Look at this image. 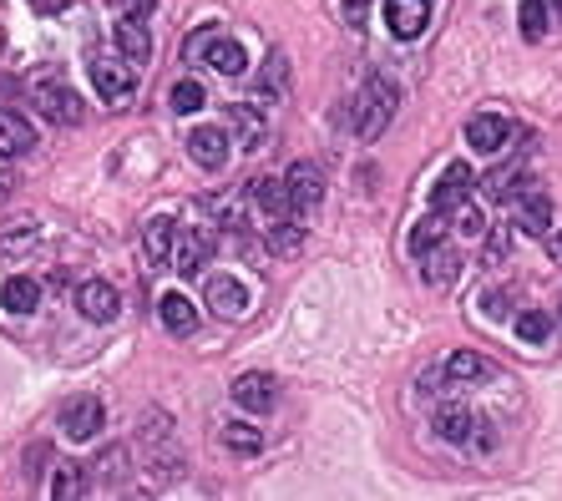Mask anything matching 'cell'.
<instances>
[{
  "label": "cell",
  "instance_id": "cell-13",
  "mask_svg": "<svg viewBox=\"0 0 562 501\" xmlns=\"http://www.w3.org/2000/svg\"><path fill=\"white\" fill-rule=\"evenodd\" d=\"M466 142H471L476 152H502V142H507V122H502L497 112H476V117L466 122Z\"/></svg>",
  "mask_w": 562,
  "mask_h": 501
},
{
  "label": "cell",
  "instance_id": "cell-31",
  "mask_svg": "<svg viewBox=\"0 0 562 501\" xmlns=\"http://www.w3.org/2000/svg\"><path fill=\"white\" fill-rule=\"evenodd\" d=\"M299 243H304V233L294 228V218H279V228L269 233V248H274V254H284V259H289V254H299Z\"/></svg>",
  "mask_w": 562,
  "mask_h": 501
},
{
  "label": "cell",
  "instance_id": "cell-26",
  "mask_svg": "<svg viewBox=\"0 0 562 501\" xmlns=\"http://www.w3.org/2000/svg\"><path fill=\"white\" fill-rule=\"evenodd\" d=\"M82 491H87V466L71 461V466L56 471V481H51V496H56V501H71V496H82Z\"/></svg>",
  "mask_w": 562,
  "mask_h": 501
},
{
  "label": "cell",
  "instance_id": "cell-10",
  "mask_svg": "<svg viewBox=\"0 0 562 501\" xmlns=\"http://www.w3.org/2000/svg\"><path fill=\"white\" fill-rule=\"evenodd\" d=\"M208 304H213L218 319H238L249 309V289L238 279H228V274H218V279H208Z\"/></svg>",
  "mask_w": 562,
  "mask_h": 501
},
{
  "label": "cell",
  "instance_id": "cell-12",
  "mask_svg": "<svg viewBox=\"0 0 562 501\" xmlns=\"http://www.w3.org/2000/svg\"><path fill=\"white\" fill-rule=\"evenodd\" d=\"M471 183H476V178H471V167H466V162H451L446 173H441V183L431 188V203L446 213V208H456L461 198H471Z\"/></svg>",
  "mask_w": 562,
  "mask_h": 501
},
{
  "label": "cell",
  "instance_id": "cell-34",
  "mask_svg": "<svg viewBox=\"0 0 562 501\" xmlns=\"http://www.w3.org/2000/svg\"><path fill=\"white\" fill-rule=\"evenodd\" d=\"M122 471H127V451H122V446H107V451L97 456V476H102V481H117Z\"/></svg>",
  "mask_w": 562,
  "mask_h": 501
},
{
  "label": "cell",
  "instance_id": "cell-38",
  "mask_svg": "<svg viewBox=\"0 0 562 501\" xmlns=\"http://www.w3.org/2000/svg\"><path fill=\"white\" fill-rule=\"evenodd\" d=\"M31 6H36L41 16H56V11H66V0H31Z\"/></svg>",
  "mask_w": 562,
  "mask_h": 501
},
{
  "label": "cell",
  "instance_id": "cell-6",
  "mask_svg": "<svg viewBox=\"0 0 562 501\" xmlns=\"http://www.w3.org/2000/svg\"><path fill=\"white\" fill-rule=\"evenodd\" d=\"M233 400L244 405V410H254V415H264V410H274V400H279V385H274V375H264V370H249V375H238V380H233Z\"/></svg>",
  "mask_w": 562,
  "mask_h": 501
},
{
  "label": "cell",
  "instance_id": "cell-4",
  "mask_svg": "<svg viewBox=\"0 0 562 501\" xmlns=\"http://www.w3.org/2000/svg\"><path fill=\"white\" fill-rule=\"evenodd\" d=\"M61 431H66V441H92V436L102 431V405H97L92 395L66 400V405H61Z\"/></svg>",
  "mask_w": 562,
  "mask_h": 501
},
{
  "label": "cell",
  "instance_id": "cell-23",
  "mask_svg": "<svg viewBox=\"0 0 562 501\" xmlns=\"http://www.w3.org/2000/svg\"><path fill=\"white\" fill-rule=\"evenodd\" d=\"M284 87H289V61H284V51H269V61L259 71V102L284 97Z\"/></svg>",
  "mask_w": 562,
  "mask_h": 501
},
{
  "label": "cell",
  "instance_id": "cell-1",
  "mask_svg": "<svg viewBox=\"0 0 562 501\" xmlns=\"http://www.w3.org/2000/svg\"><path fill=\"white\" fill-rule=\"evenodd\" d=\"M395 102H400V92L390 87V81H385V76H370L365 97L355 102V132H360V142H375V137L390 127V117H395Z\"/></svg>",
  "mask_w": 562,
  "mask_h": 501
},
{
  "label": "cell",
  "instance_id": "cell-5",
  "mask_svg": "<svg viewBox=\"0 0 562 501\" xmlns=\"http://www.w3.org/2000/svg\"><path fill=\"white\" fill-rule=\"evenodd\" d=\"M36 112H41V117H51L56 127H76V122H82V102H76V92L56 87V81L36 87Z\"/></svg>",
  "mask_w": 562,
  "mask_h": 501
},
{
  "label": "cell",
  "instance_id": "cell-41",
  "mask_svg": "<svg viewBox=\"0 0 562 501\" xmlns=\"http://www.w3.org/2000/svg\"><path fill=\"white\" fill-rule=\"evenodd\" d=\"M345 6H350V16H355V26H360V16H365V6H370V0H345Z\"/></svg>",
  "mask_w": 562,
  "mask_h": 501
},
{
  "label": "cell",
  "instance_id": "cell-33",
  "mask_svg": "<svg viewBox=\"0 0 562 501\" xmlns=\"http://www.w3.org/2000/svg\"><path fill=\"white\" fill-rule=\"evenodd\" d=\"M441 238H446V223H441V218H421L416 233H411V248H416V254H431Z\"/></svg>",
  "mask_w": 562,
  "mask_h": 501
},
{
  "label": "cell",
  "instance_id": "cell-32",
  "mask_svg": "<svg viewBox=\"0 0 562 501\" xmlns=\"http://www.w3.org/2000/svg\"><path fill=\"white\" fill-rule=\"evenodd\" d=\"M456 228H461L466 238H481V233H487V213H481L471 198H461V203H456Z\"/></svg>",
  "mask_w": 562,
  "mask_h": 501
},
{
  "label": "cell",
  "instance_id": "cell-18",
  "mask_svg": "<svg viewBox=\"0 0 562 501\" xmlns=\"http://www.w3.org/2000/svg\"><path fill=\"white\" fill-rule=\"evenodd\" d=\"M208 259H213V233H188L178 243V254H173V269L178 274H198Z\"/></svg>",
  "mask_w": 562,
  "mask_h": 501
},
{
  "label": "cell",
  "instance_id": "cell-20",
  "mask_svg": "<svg viewBox=\"0 0 562 501\" xmlns=\"http://www.w3.org/2000/svg\"><path fill=\"white\" fill-rule=\"evenodd\" d=\"M203 61H208L218 76H238V71L249 66V56H244V46H238V41H208Z\"/></svg>",
  "mask_w": 562,
  "mask_h": 501
},
{
  "label": "cell",
  "instance_id": "cell-37",
  "mask_svg": "<svg viewBox=\"0 0 562 501\" xmlns=\"http://www.w3.org/2000/svg\"><path fill=\"white\" fill-rule=\"evenodd\" d=\"M502 254H507V233H502V228H497V233H492V243H487V259H492V264H497V259H502Z\"/></svg>",
  "mask_w": 562,
  "mask_h": 501
},
{
  "label": "cell",
  "instance_id": "cell-43",
  "mask_svg": "<svg viewBox=\"0 0 562 501\" xmlns=\"http://www.w3.org/2000/svg\"><path fill=\"white\" fill-rule=\"evenodd\" d=\"M557 254H562V238H557Z\"/></svg>",
  "mask_w": 562,
  "mask_h": 501
},
{
  "label": "cell",
  "instance_id": "cell-29",
  "mask_svg": "<svg viewBox=\"0 0 562 501\" xmlns=\"http://www.w3.org/2000/svg\"><path fill=\"white\" fill-rule=\"evenodd\" d=\"M223 446H228V451H238V456H259L264 436H259L254 426H223Z\"/></svg>",
  "mask_w": 562,
  "mask_h": 501
},
{
  "label": "cell",
  "instance_id": "cell-42",
  "mask_svg": "<svg viewBox=\"0 0 562 501\" xmlns=\"http://www.w3.org/2000/svg\"><path fill=\"white\" fill-rule=\"evenodd\" d=\"M552 11H557V21H562V0H552Z\"/></svg>",
  "mask_w": 562,
  "mask_h": 501
},
{
  "label": "cell",
  "instance_id": "cell-35",
  "mask_svg": "<svg viewBox=\"0 0 562 501\" xmlns=\"http://www.w3.org/2000/svg\"><path fill=\"white\" fill-rule=\"evenodd\" d=\"M46 461H51V446H46V441H36V446L26 451V471H31V476H41V471H46Z\"/></svg>",
  "mask_w": 562,
  "mask_h": 501
},
{
  "label": "cell",
  "instance_id": "cell-22",
  "mask_svg": "<svg viewBox=\"0 0 562 501\" xmlns=\"http://www.w3.org/2000/svg\"><path fill=\"white\" fill-rule=\"evenodd\" d=\"M157 314H163V324H168L173 334H188V329L198 324V304H193V299H183V294H163Z\"/></svg>",
  "mask_w": 562,
  "mask_h": 501
},
{
  "label": "cell",
  "instance_id": "cell-25",
  "mask_svg": "<svg viewBox=\"0 0 562 501\" xmlns=\"http://www.w3.org/2000/svg\"><path fill=\"white\" fill-rule=\"evenodd\" d=\"M421 259H426V284H456V274H461V259L456 254L431 248V254H421Z\"/></svg>",
  "mask_w": 562,
  "mask_h": 501
},
{
  "label": "cell",
  "instance_id": "cell-2",
  "mask_svg": "<svg viewBox=\"0 0 562 501\" xmlns=\"http://www.w3.org/2000/svg\"><path fill=\"white\" fill-rule=\"evenodd\" d=\"M284 188H289V213H294V223L309 218V213L319 208V198H325V178H319L314 162H294L289 173H284Z\"/></svg>",
  "mask_w": 562,
  "mask_h": 501
},
{
  "label": "cell",
  "instance_id": "cell-28",
  "mask_svg": "<svg viewBox=\"0 0 562 501\" xmlns=\"http://www.w3.org/2000/svg\"><path fill=\"white\" fill-rule=\"evenodd\" d=\"M173 112H183V117H193V112H203L208 107V92L198 87V81H178V87H173Z\"/></svg>",
  "mask_w": 562,
  "mask_h": 501
},
{
  "label": "cell",
  "instance_id": "cell-15",
  "mask_svg": "<svg viewBox=\"0 0 562 501\" xmlns=\"http://www.w3.org/2000/svg\"><path fill=\"white\" fill-rule=\"evenodd\" d=\"M249 198H254V208H264L269 218H294V213H289V188H284V178H254V183H249Z\"/></svg>",
  "mask_w": 562,
  "mask_h": 501
},
{
  "label": "cell",
  "instance_id": "cell-14",
  "mask_svg": "<svg viewBox=\"0 0 562 501\" xmlns=\"http://www.w3.org/2000/svg\"><path fill=\"white\" fill-rule=\"evenodd\" d=\"M31 147H36L31 122L16 117V112H0V157H26Z\"/></svg>",
  "mask_w": 562,
  "mask_h": 501
},
{
  "label": "cell",
  "instance_id": "cell-40",
  "mask_svg": "<svg viewBox=\"0 0 562 501\" xmlns=\"http://www.w3.org/2000/svg\"><path fill=\"white\" fill-rule=\"evenodd\" d=\"M152 6H157V0H127V11H132V16H147Z\"/></svg>",
  "mask_w": 562,
  "mask_h": 501
},
{
  "label": "cell",
  "instance_id": "cell-27",
  "mask_svg": "<svg viewBox=\"0 0 562 501\" xmlns=\"http://www.w3.org/2000/svg\"><path fill=\"white\" fill-rule=\"evenodd\" d=\"M517 26H522V36H527V41H542V36H547V0H522Z\"/></svg>",
  "mask_w": 562,
  "mask_h": 501
},
{
  "label": "cell",
  "instance_id": "cell-3",
  "mask_svg": "<svg viewBox=\"0 0 562 501\" xmlns=\"http://www.w3.org/2000/svg\"><path fill=\"white\" fill-rule=\"evenodd\" d=\"M431 21V0H385V26L395 41H416Z\"/></svg>",
  "mask_w": 562,
  "mask_h": 501
},
{
  "label": "cell",
  "instance_id": "cell-16",
  "mask_svg": "<svg viewBox=\"0 0 562 501\" xmlns=\"http://www.w3.org/2000/svg\"><path fill=\"white\" fill-rule=\"evenodd\" d=\"M117 51H122V61H147L152 56V36H147L142 16L117 21Z\"/></svg>",
  "mask_w": 562,
  "mask_h": 501
},
{
  "label": "cell",
  "instance_id": "cell-11",
  "mask_svg": "<svg viewBox=\"0 0 562 501\" xmlns=\"http://www.w3.org/2000/svg\"><path fill=\"white\" fill-rule=\"evenodd\" d=\"M142 248H147L152 264H173V254H178V228H173V218H147Z\"/></svg>",
  "mask_w": 562,
  "mask_h": 501
},
{
  "label": "cell",
  "instance_id": "cell-24",
  "mask_svg": "<svg viewBox=\"0 0 562 501\" xmlns=\"http://www.w3.org/2000/svg\"><path fill=\"white\" fill-rule=\"evenodd\" d=\"M446 375H451V380H487V375H497V365L481 360V355H471V350H456V355L446 360Z\"/></svg>",
  "mask_w": 562,
  "mask_h": 501
},
{
  "label": "cell",
  "instance_id": "cell-7",
  "mask_svg": "<svg viewBox=\"0 0 562 501\" xmlns=\"http://www.w3.org/2000/svg\"><path fill=\"white\" fill-rule=\"evenodd\" d=\"M76 309H82L92 324H107V319H117V289H112L107 279L76 284Z\"/></svg>",
  "mask_w": 562,
  "mask_h": 501
},
{
  "label": "cell",
  "instance_id": "cell-8",
  "mask_svg": "<svg viewBox=\"0 0 562 501\" xmlns=\"http://www.w3.org/2000/svg\"><path fill=\"white\" fill-rule=\"evenodd\" d=\"M92 81H97V92H102L107 102H127L132 87H137L132 71H127L122 61H112V56H97V61H92Z\"/></svg>",
  "mask_w": 562,
  "mask_h": 501
},
{
  "label": "cell",
  "instance_id": "cell-21",
  "mask_svg": "<svg viewBox=\"0 0 562 501\" xmlns=\"http://www.w3.org/2000/svg\"><path fill=\"white\" fill-rule=\"evenodd\" d=\"M517 228H522V233H532V238H537V233H547V228H552V203H547L542 193H527V198L517 203Z\"/></svg>",
  "mask_w": 562,
  "mask_h": 501
},
{
  "label": "cell",
  "instance_id": "cell-39",
  "mask_svg": "<svg viewBox=\"0 0 562 501\" xmlns=\"http://www.w3.org/2000/svg\"><path fill=\"white\" fill-rule=\"evenodd\" d=\"M11 188H16V173H11V167H6V162H0V198H6Z\"/></svg>",
  "mask_w": 562,
  "mask_h": 501
},
{
  "label": "cell",
  "instance_id": "cell-19",
  "mask_svg": "<svg viewBox=\"0 0 562 501\" xmlns=\"http://www.w3.org/2000/svg\"><path fill=\"white\" fill-rule=\"evenodd\" d=\"M476 426H481V421H476L466 405H441V410H436V431H441L446 441H471Z\"/></svg>",
  "mask_w": 562,
  "mask_h": 501
},
{
  "label": "cell",
  "instance_id": "cell-17",
  "mask_svg": "<svg viewBox=\"0 0 562 501\" xmlns=\"http://www.w3.org/2000/svg\"><path fill=\"white\" fill-rule=\"evenodd\" d=\"M0 304H6L11 314H31V309L41 304V284H36L31 274H11L6 289H0Z\"/></svg>",
  "mask_w": 562,
  "mask_h": 501
},
{
  "label": "cell",
  "instance_id": "cell-36",
  "mask_svg": "<svg viewBox=\"0 0 562 501\" xmlns=\"http://www.w3.org/2000/svg\"><path fill=\"white\" fill-rule=\"evenodd\" d=\"M507 304H512V299H507L502 289H492L487 299H481V309H487V319H502V314H507Z\"/></svg>",
  "mask_w": 562,
  "mask_h": 501
},
{
  "label": "cell",
  "instance_id": "cell-30",
  "mask_svg": "<svg viewBox=\"0 0 562 501\" xmlns=\"http://www.w3.org/2000/svg\"><path fill=\"white\" fill-rule=\"evenodd\" d=\"M517 334H522L527 345H542L547 334H552V319L542 309H527V314H517Z\"/></svg>",
  "mask_w": 562,
  "mask_h": 501
},
{
  "label": "cell",
  "instance_id": "cell-9",
  "mask_svg": "<svg viewBox=\"0 0 562 501\" xmlns=\"http://www.w3.org/2000/svg\"><path fill=\"white\" fill-rule=\"evenodd\" d=\"M188 152H193V162H198V167L218 173V167L228 162V132H223V127H198V132L188 137Z\"/></svg>",
  "mask_w": 562,
  "mask_h": 501
}]
</instances>
